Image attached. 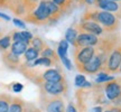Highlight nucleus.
I'll use <instances>...</instances> for the list:
<instances>
[{
    "instance_id": "nucleus-1",
    "label": "nucleus",
    "mask_w": 121,
    "mask_h": 112,
    "mask_svg": "<svg viewBox=\"0 0 121 112\" xmlns=\"http://www.w3.org/2000/svg\"><path fill=\"white\" fill-rule=\"evenodd\" d=\"M92 16V19L93 22H96L98 24L104 26L105 28H113V27L117 25V18L116 16L111 13H108V11H95V13H91Z\"/></svg>"
},
{
    "instance_id": "nucleus-2",
    "label": "nucleus",
    "mask_w": 121,
    "mask_h": 112,
    "mask_svg": "<svg viewBox=\"0 0 121 112\" xmlns=\"http://www.w3.org/2000/svg\"><path fill=\"white\" fill-rule=\"evenodd\" d=\"M99 43V38L98 36H95L93 34L90 33H80L78 35V38H76V44H75V47H87V46H94Z\"/></svg>"
},
{
    "instance_id": "nucleus-3",
    "label": "nucleus",
    "mask_w": 121,
    "mask_h": 112,
    "mask_svg": "<svg viewBox=\"0 0 121 112\" xmlns=\"http://www.w3.org/2000/svg\"><path fill=\"white\" fill-rule=\"evenodd\" d=\"M95 55L94 47L92 46H87V47H82L78 51V55H75V60H76V66H81V65L86 64L87 62L92 60V57Z\"/></svg>"
},
{
    "instance_id": "nucleus-4",
    "label": "nucleus",
    "mask_w": 121,
    "mask_h": 112,
    "mask_svg": "<svg viewBox=\"0 0 121 112\" xmlns=\"http://www.w3.org/2000/svg\"><path fill=\"white\" fill-rule=\"evenodd\" d=\"M78 69H81L82 72H85V73L93 74V73H96V72L100 71L101 69H103V65H102L101 58H100L99 56L94 55L90 62H87L86 64H84V65L78 66Z\"/></svg>"
},
{
    "instance_id": "nucleus-5",
    "label": "nucleus",
    "mask_w": 121,
    "mask_h": 112,
    "mask_svg": "<svg viewBox=\"0 0 121 112\" xmlns=\"http://www.w3.org/2000/svg\"><path fill=\"white\" fill-rule=\"evenodd\" d=\"M31 16H33V20L31 22H45V20H47L48 18L51 17V13H49V10L46 7L45 0L39 2V4L37 6V8L35 9V11L33 13Z\"/></svg>"
},
{
    "instance_id": "nucleus-6",
    "label": "nucleus",
    "mask_w": 121,
    "mask_h": 112,
    "mask_svg": "<svg viewBox=\"0 0 121 112\" xmlns=\"http://www.w3.org/2000/svg\"><path fill=\"white\" fill-rule=\"evenodd\" d=\"M43 89L49 95H60L63 94L65 90H66V84H65V81L57 83L45 82L43 84Z\"/></svg>"
},
{
    "instance_id": "nucleus-7",
    "label": "nucleus",
    "mask_w": 121,
    "mask_h": 112,
    "mask_svg": "<svg viewBox=\"0 0 121 112\" xmlns=\"http://www.w3.org/2000/svg\"><path fill=\"white\" fill-rule=\"evenodd\" d=\"M80 29L83 30L84 33H90V34H93L95 36H99L103 33L102 26L96 22H93V20H86V22H81Z\"/></svg>"
},
{
    "instance_id": "nucleus-8",
    "label": "nucleus",
    "mask_w": 121,
    "mask_h": 112,
    "mask_svg": "<svg viewBox=\"0 0 121 112\" xmlns=\"http://www.w3.org/2000/svg\"><path fill=\"white\" fill-rule=\"evenodd\" d=\"M105 94L107 98L111 101L116 100L121 95V85L117 81H111L105 85Z\"/></svg>"
},
{
    "instance_id": "nucleus-9",
    "label": "nucleus",
    "mask_w": 121,
    "mask_h": 112,
    "mask_svg": "<svg viewBox=\"0 0 121 112\" xmlns=\"http://www.w3.org/2000/svg\"><path fill=\"white\" fill-rule=\"evenodd\" d=\"M121 63V48H116L108 60V69L110 72H116Z\"/></svg>"
},
{
    "instance_id": "nucleus-10",
    "label": "nucleus",
    "mask_w": 121,
    "mask_h": 112,
    "mask_svg": "<svg viewBox=\"0 0 121 112\" xmlns=\"http://www.w3.org/2000/svg\"><path fill=\"white\" fill-rule=\"evenodd\" d=\"M43 80L45 82H51V83H57L64 81V76L62 75L60 72H58L55 69H49L45 71L43 73Z\"/></svg>"
},
{
    "instance_id": "nucleus-11",
    "label": "nucleus",
    "mask_w": 121,
    "mask_h": 112,
    "mask_svg": "<svg viewBox=\"0 0 121 112\" xmlns=\"http://www.w3.org/2000/svg\"><path fill=\"white\" fill-rule=\"evenodd\" d=\"M47 112H63L64 111V102L60 99H53L46 105Z\"/></svg>"
},
{
    "instance_id": "nucleus-12",
    "label": "nucleus",
    "mask_w": 121,
    "mask_h": 112,
    "mask_svg": "<svg viewBox=\"0 0 121 112\" xmlns=\"http://www.w3.org/2000/svg\"><path fill=\"white\" fill-rule=\"evenodd\" d=\"M11 38H13V42H24V43L29 44L30 40L34 38V37H33L31 33L25 30V31H16V33H13Z\"/></svg>"
},
{
    "instance_id": "nucleus-13",
    "label": "nucleus",
    "mask_w": 121,
    "mask_h": 112,
    "mask_svg": "<svg viewBox=\"0 0 121 112\" xmlns=\"http://www.w3.org/2000/svg\"><path fill=\"white\" fill-rule=\"evenodd\" d=\"M27 48H28V44L24 43V42H13L11 44V53H13L17 56L25 54Z\"/></svg>"
},
{
    "instance_id": "nucleus-14",
    "label": "nucleus",
    "mask_w": 121,
    "mask_h": 112,
    "mask_svg": "<svg viewBox=\"0 0 121 112\" xmlns=\"http://www.w3.org/2000/svg\"><path fill=\"white\" fill-rule=\"evenodd\" d=\"M98 7L103 11H108L111 13L119 10V4L116 1H108V2H103V4H98Z\"/></svg>"
},
{
    "instance_id": "nucleus-15",
    "label": "nucleus",
    "mask_w": 121,
    "mask_h": 112,
    "mask_svg": "<svg viewBox=\"0 0 121 112\" xmlns=\"http://www.w3.org/2000/svg\"><path fill=\"white\" fill-rule=\"evenodd\" d=\"M4 63L8 65L9 67H13L15 69L18 64H19V56L15 55L13 53H7L6 55H4Z\"/></svg>"
},
{
    "instance_id": "nucleus-16",
    "label": "nucleus",
    "mask_w": 121,
    "mask_h": 112,
    "mask_svg": "<svg viewBox=\"0 0 121 112\" xmlns=\"http://www.w3.org/2000/svg\"><path fill=\"white\" fill-rule=\"evenodd\" d=\"M78 30L75 29V28H69V29L65 31V40L69 44H72L75 46V44H76V38H78Z\"/></svg>"
},
{
    "instance_id": "nucleus-17",
    "label": "nucleus",
    "mask_w": 121,
    "mask_h": 112,
    "mask_svg": "<svg viewBox=\"0 0 121 112\" xmlns=\"http://www.w3.org/2000/svg\"><path fill=\"white\" fill-rule=\"evenodd\" d=\"M10 103H11V96L10 95H0V112H9Z\"/></svg>"
},
{
    "instance_id": "nucleus-18",
    "label": "nucleus",
    "mask_w": 121,
    "mask_h": 112,
    "mask_svg": "<svg viewBox=\"0 0 121 112\" xmlns=\"http://www.w3.org/2000/svg\"><path fill=\"white\" fill-rule=\"evenodd\" d=\"M24 111V102L20 99H13L9 107V112H22Z\"/></svg>"
},
{
    "instance_id": "nucleus-19",
    "label": "nucleus",
    "mask_w": 121,
    "mask_h": 112,
    "mask_svg": "<svg viewBox=\"0 0 121 112\" xmlns=\"http://www.w3.org/2000/svg\"><path fill=\"white\" fill-rule=\"evenodd\" d=\"M39 55V52L37 49H35L34 47H29L27 48V51L25 52V58H26L28 62H31V60H36L37 57Z\"/></svg>"
},
{
    "instance_id": "nucleus-20",
    "label": "nucleus",
    "mask_w": 121,
    "mask_h": 112,
    "mask_svg": "<svg viewBox=\"0 0 121 112\" xmlns=\"http://www.w3.org/2000/svg\"><path fill=\"white\" fill-rule=\"evenodd\" d=\"M67 49H69V43L63 39V40H60V45H58V48H57V56L62 58V57H64L66 55V53H67Z\"/></svg>"
},
{
    "instance_id": "nucleus-21",
    "label": "nucleus",
    "mask_w": 121,
    "mask_h": 112,
    "mask_svg": "<svg viewBox=\"0 0 121 112\" xmlns=\"http://www.w3.org/2000/svg\"><path fill=\"white\" fill-rule=\"evenodd\" d=\"M54 63H55V60H51V58L40 57V58H37L31 65H33V66H38V65H42V66H52Z\"/></svg>"
},
{
    "instance_id": "nucleus-22",
    "label": "nucleus",
    "mask_w": 121,
    "mask_h": 112,
    "mask_svg": "<svg viewBox=\"0 0 121 112\" xmlns=\"http://www.w3.org/2000/svg\"><path fill=\"white\" fill-rule=\"evenodd\" d=\"M30 44H31V47H34L35 49H37L39 53L45 48V44H44V42L40 38H38V37H34V38L30 40Z\"/></svg>"
},
{
    "instance_id": "nucleus-23",
    "label": "nucleus",
    "mask_w": 121,
    "mask_h": 112,
    "mask_svg": "<svg viewBox=\"0 0 121 112\" xmlns=\"http://www.w3.org/2000/svg\"><path fill=\"white\" fill-rule=\"evenodd\" d=\"M40 54H42V57H47V58H51L53 60H57V58H58V56L54 53V51H53L52 48H49V47H45L40 52Z\"/></svg>"
},
{
    "instance_id": "nucleus-24",
    "label": "nucleus",
    "mask_w": 121,
    "mask_h": 112,
    "mask_svg": "<svg viewBox=\"0 0 121 112\" xmlns=\"http://www.w3.org/2000/svg\"><path fill=\"white\" fill-rule=\"evenodd\" d=\"M45 2H46V7H47V9L49 10V13H51V16H52V15H56V13H58V11H60V7H58L56 4H54L52 0H45Z\"/></svg>"
},
{
    "instance_id": "nucleus-25",
    "label": "nucleus",
    "mask_w": 121,
    "mask_h": 112,
    "mask_svg": "<svg viewBox=\"0 0 121 112\" xmlns=\"http://www.w3.org/2000/svg\"><path fill=\"white\" fill-rule=\"evenodd\" d=\"M114 78L112 76H108V74L107 73H103V72H101V73L98 75V78L95 80V82L96 83H103V82H111L113 81Z\"/></svg>"
},
{
    "instance_id": "nucleus-26",
    "label": "nucleus",
    "mask_w": 121,
    "mask_h": 112,
    "mask_svg": "<svg viewBox=\"0 0 121 112\" xmlns=\"http://www.w3.org/2000/svg\"><path fill=\"white\" fill-rule=\"evenodd\" d=\"M10 39H11V36H9V35L8 36H4L2 38H0V48L4 51V49L10 47V45H11Z\"/></svg>"
},
{
    "instance_id": "nucleus-27",
    "label": "nucleus",
    "mask_w": 121,
    "mask_h": 112,
    "mask_svg": "<svg viewBox=\"0 0 121 112\" xmlns=\"http://www.w3.org/2000/svg\"><path fill=\"white\" fill-rule=\"evenodd\" d=\"M86 82V78H85V76L84 75H82V74H78V75H76L75 76V85L78 86V87H82L83 85H84V83Z\"/></svg>"
},
{
    "instance_id": "nucleus-28",
    "label": "nucleus",
    "mask_w": 121,
    "mask_h": 112,
    "mask_svg": "<svg viewBox=\"0 0 121 112\" xmlns=\"http://www.w3.org/2000/svg\"><path fill=\"white\" fill-rule=\"evenodd\" d=\"M60 60H62V63L65 65V67L69 69V71H71V69H73V66H72V63H71V60L66 57V56H64V57H62L60 58Z\"/></svg>"
},
{
    "instance_id": "nucleus-29",
    "label": "nucleus",
    "mask_w": 121,
    "mask_h": 112,
    "mask_svg": "<svg viewBox=\"0 0 121 112\" xmlns=\"http://www.w3.org/2000/svg\"><path fill=\"white\" fill-rule=\"evenodd\" d=\"M13 22L16 25L17 27H20V28H26V25H25V22L20 20V19H17V18H15L13 20Z\"/></svg>"
},
{
    "instance_id": "nucleus-30",
    "label": "nucleus",
    "mask_w": 121,
    "mask_h": 112,
    "mask_svg": "<svg viewBox=\"0 0 121 112\" xmlns=\"http://www.w3.org/2000/svg\"><path fill=\"white\" fill-rule=\"evenodd\" d=\"M22 89H24V86H22V84H20V83H13V90L15 91V92H20Z\"/></svg>"
},
{
    "instance_id": "nucleus-31",
    "label": "nucleus",
    "mask_w": 121,
    "mask_h": 112,
    "mask_svg": "<svg viewBox=\"0 0 121 112\" xmlns=\"http://www.w3.org/2000/svg\"><path fill=\"white\" fill-rule=\"evenodd\" d=\"M54 4H56L58 7H62V6H64L66 2H67V0H52Z\"/></svg>"
},
{
    "instance_id": "nucleus-32",
    "label": "nucleus",
    "mask_w": 121,
    "mask_h": 112,
    "mask_svg": "<svg viewBox=\"0 0 121 112\" xmlns=\"http://www.w3.org/2000/svg\"><path fill=\"white\" fill-rule=\"evenodd\" d=\"M66 112H78V111H76V109H75V107H74L73 104L69 103L67 105V108H66Z\"/></svg>"
},
{
    "instance_id": "nucleus-33",
    "label": "nucleus",
    "mask_w": 121,
    "mask_h": 112,
    "mask_svg": "<svg viewBox=\"0 0 121 112\" xmlns=\"http://www.w3.org/2000/svg\"><path fill=\"white\" fill-rule=\"evenodd\" d=\"M90 112H103V110H102L101 107H94V108L91 109Z\"/></svg>"
},
{
    "instance_id": "nucleus-34",
    "label": "nucleus",
    "mask_w": 121,
    "mask_h": 112,
    "mask_svg": "<svg viewBox=\"0 0 121 112\" xmlns=\"http://www.w3.org/2000/svg\"><path fill=\"white\" fill-rule=\"evenodd\" d=\"M0 18H2V19H6V20H10V17H8L6 13H0Z\"/></svg>"
},
{
    "instance_id": "nucleus-35",
    "label": "nucleus",
    "mask_w": 121,
    "mask_h": 112,
    "mask_svg": "<svg viewBox=\"0 0 121 112\" xmlns=\"http://www.w3.org/2000/svg\"><path fill=\"white\" fill-rule=\"evenodd\" d=\"M110 111H111V112H121V109L118 108V107H114V108L110 109Z\"/></svg>"
},
{
    "instance_id": "nucleus-36",
    "label": "nucleus",
    "mask_w": 121,
    "mask_h": 112,
    "mask_svg": "<svg viewBox=\"0 0 121 112\" xmlns=\"http://www.w3.org/2000/svg\"><path fill=\"white\" fill-rule=\"evenodd\" d=\"M108 1H113V0H96L95 2H96V4H103V2H108Z\"/></svg>"
},
{
    "instance_id": "nucleus-37",
    "label": "nucleus",
    "mask_w": 121,
    "mask_h": 112,
    "mask_svg": "<svg viewBox=\"0 0 121 112\" xmlns=\"http://www.w3.org/2000/svg\"><path fill=\"white\" fill-rule=\"evenodd\" d=\"M84 1H85V4H95L96 0H84Z\"/></svg>"
},
{
    "instance_id": "nucleus-38",
    "label": "nucleus",
    "mask_w": 121,
    "mask_h": 112,
    "mask_svg": "<svg viewBox=\"0 0 121 112\" xmlns=\"http://www.w3.org/2000/svg\"><path fill=\"white\" fill-rule=\"evenodd\" d=\"M90 86H91V83L85 82V83H84V85H83L82 87H90Z\"/></svg>"
},
{
    "instance_id": "nucleus-39",
    "label": "nucleus",
    "mask_w": 121,
    "mask_h": 112,
    "mask_svg": "<svg viewBox=\"0 0 121 112\" xmlns=\"http://www.w3.org/2000/svg\"><path fill=\"white\" fill-rule=\"evenodd\" d=\"M104 112H111V111H110V110H105V111H104Z\"/></svg>"
},
{
    "instance_id": "nucleus-40",
    "label": "nucleus",
    "mask_w": 121,
    "mask_h": 112,
    "mask_svg": "<svg viewBox=\"0 0 121 112\" xmlns=\"http://www.w3.org/2000/svg\"><path fill=\"white\" fill-rule=\"evenodd\" d=\"M119 69H120V72H121V63H120V66H119Z\"/></svg>"
},
{
    "instance_id": "nucleus-41",
    "label": "nucleus",
    "mask_w": 121,
    "mask_h": 112,
    "mask_svg": "<svg viewBox=\"0 0 121 112\" xmlns=\"http://www.w3.org/2000/svg\"><path fill=\"white\" fill-rule=\"evenodd\" d=\"M113 1H120V0H113Z\"/></svg>"
},
{
    "instance_id": "nucleus-42",
    "label": "nucleus",
    "mask_w": 121,
    "mask_h": 112,
    "mask_svg": "<svg viewBox=\"0 0 121 112\" xmlns=\"http://www.w3.org/2000/svg\"><path fill=\"white\" fill-rule=\"evenodd\" d=\"M34 112H39V111H34Z\"/></svg>"
}]
</instances>
